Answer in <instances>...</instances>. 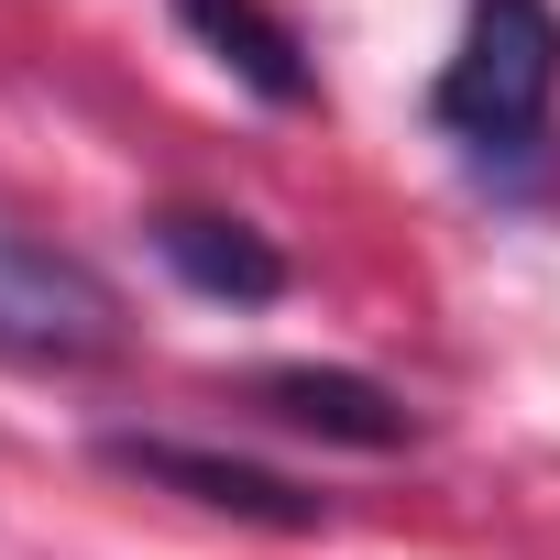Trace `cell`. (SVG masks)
Returning a JSON list of instances; mask_svg holds the SVG:
<instances>
[{"mask_svg": "<svg viewBox=\"0 0 560 560\" xmlns=\"http://www.w3.org/2000/svg\"><path fill=\"white\" fill-rule=\"evenodd\" d=\"M560 100V12L549 0H472V23L440 67V121L462 143H527Z\"/></svg>", "mask_w": 560, "mask_h": 560, "instance_id": "cell-1", "label": "cell"}, {"mask_svg": "<svg viewBox=\"0 0 560 560\" xmlns=\"http://www.w3.org/2000/svg\"><path fill=\"white\" fill-rule=\"evenodd\" d=\"M242 396H253L264 418L308 429V440H341V451H407V440H418V418H407L396 385H374V374H330V363H275V374H253Z\"/></svg>", "mask_w": 560, "mask_h": 560, "instance_id": "cell-4", "label": "cell"}, {"mask_svg": "<svg viewBox=\"0 0 560 560\" xmlns=\"http://www.w3.org/2000/svg\"><path fill=\"white\" fill-rule=\"evenodd\" d=\"M100 462L110 472H132V483H165V494H187V505H209V516H253V527H319V494H298L287 472H264V462H231V451H198V440H100Z\"/></svg>", "mask_w": 560, "mask_h": 560, "instance_id": "cell-3", "label": "cell"}, {"mask_svg": "<svg viewBox=\"0 0 560 560\" xmlns=\"http://www.w3.org/2000/svg\"><path fill=\"white\" fill-rule=\"evenodd\" d=\"M176 23H187V34H198V45H209V56H220V67H231L253 100L308 110V89H319V78H308V45L275 23L264 0H176Z\"/></svg>", "mask_w": 560, "mask_h": 560, "instance_id": "cell-6", "label": "cell"}, {"mask_svg": "<svg viewBox=\"0 0 560 560\" xmlns=\"http://www.w3.org/2000/svg\"><path fill=\"white\" fill-rule=\"evenodd\" d=\"M154 253L187 275L198 298H231V308H264L287 287V253H275L253 220H220V209H165L154 220Z\"/></svg>", "mask_w": 560, "mask_h": 560, "instance_id": "cell-5", "label": "cell"}, {"mask_svg": "<svg viewBox=\"0 0 560 560\" xmlns=\"http://www.w3.org/2000/svg\"><path fill=\"white\" fill-rule=\"evenodd\" d=\"M121 352V298L56 242H12L0 231V363L34 374H78Z\"/></svg>", "mask_w": 560, "mask_h": 560, "instance_id": "cell-2", "label": "cell"}]
</instances>
